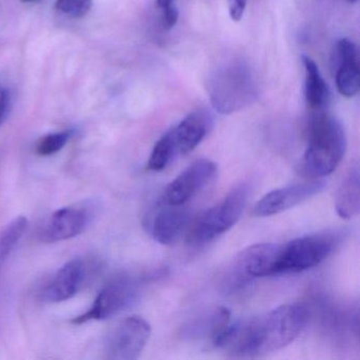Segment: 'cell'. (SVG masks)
<instances>
[{"label":"cell","mask_w":360,"mask_h":360,"mask_svg":"<svg viewBox=\"0 0 360 360\" xmlns=\"http://www.w3.org/2000/svg\"><path fill=\"white\" fill-rule=\"evenodd\" d=\"M309 319V309L303 303L281 305L265 315L229 324L214 345L231 355L271 353L296 340Z\"/></svg>","instance_id":"6da1fadb"},{"label":"cell","mask_w":360,"mask_h":360,"mask_svg":"<svg viewBox=\"0 0 360 360\" xmlns=\"http://www.w3.org/2000/svg\"><path fill=\"white\" fill-rule=\"evenodd\" d=\"M347 136L342 125L332 115L319 113L309 125V145L300 172L307 178H323L332 174L345 157Z\"/></svg>","instance_id":"7a4b0ae2"},{"label":"cell","mask_w":360,"mask_h":360,"mask_svg":"<svg viewBox=\"0 0 360 360\" xmlns=\"http://www.w3.org/2000/svg\"><path fill=\"white\" fill-rule=\"evenodd\" d=\"M212 107L222 115H231L245 108L258 94L254 73L245 63H227L214 71L208 83Z\"/></svg>","instance_id":"3957f363"},{"label":"cell","mask_w":360,"mask_h":360,"mask_svg":"<svg viewBox=\"0 0 360 360\" xmlns=\"http://www.w3.org/2000/svg\"><path fill=\"white\" fill-rule=\"evenodd\" d=\"M280 244H255L241 250L217 276V288L222 294L240 292L256 278L275 276Z\"/></svg>","instance_id":"277c9868"},{"label":"cell","mask_w":360,"mask_h":360,"mask_svg":"<svg viewBox=\"0 0 360 360\" xmlns=\"http://www.w3.org/2000/svg\"><path fill=\"white\" fill-rule=\"evenodd\" d=\"M248 187L239 185L220 203L204 212L191 227L188 243L193 246L205 245L229 231L239 221L248 203Z\"/></svg>","instance_id":"5b68a950"},{"label":"cell","mask_w":360,"mask_h":360,"mask_svg":"<svg viewBox=\"0 0 360 360\" xmlns=\"http://www.w3.org/2000/svg\"><path fill=\"white\" fill-rule=\"evenodd\" d=\"M337 243V236L316 233L280 244L275 275L300 273L317 266L334 252Z\"/></svg>","instance_id":"8992f818"},{"label":"cell","mask_w":360,"mask_h":360,"mask_svg":"<svg viewBox=\"0 0 360 360\" xmlns=\"http://www.w3.org/2000/svg\"><path fill=\"white\" fill-rule=\"evenodd\" d=\"M143 282L140 278L122 275L111 280L103 288L94 304L86 313L71 320L73 324L102 321L129 309L140 298Z\"/></svg>","instance_id":"52a82bcc"},{"label":"cell","mask_w":360,"mask_h":360,"mask_svg":"<svg viewBox=\"0 0 360 360\" xmlns=\"http://www.w3.org/2000/svg\"><path fill=\"white\" fill-rule=\"evenodd\" d=\"M96 201L79 202L56 210L41 231V240L47 243L72 239L83 233L98 214Z\"/></svg>","instance_id":"ba28073f"},{"label":"cell","mask_w":360,"mask_h":360,"mask_svg":"<svg viewBox=\"0 0 360 360\" xmlns=\"http://www.w3.org/2000/svg\"><path fill=\"white\" fill-rule=\"evenodd\" d=\"M150 334V324L144 318H126L107 338L106 357L111 360L136 359L146 347Z\"/></svg>","instance_id":"9c48e42d"},{"label":"cell","mask_w":360,"mask_h":360,"mask_svg":"<svg viewBox=\"0 0 360 360\" xmlns=\"http://www.w3.org/2000/svg\"><path fill=\"white\" fill-rule=\"evenodd\" d=\"M217 170V164L210 160L200 159L193 162L168 185L163 195L164 203L172 206L184 205L212 182Z\"/></svg>","instance_id":"30bf717a"},{"label":"cell","mask_w":360,"mask_h":360,"mask_svg":"<svg viewBox=\"0 0 360 360\" xmlns=\"http://www.w3.org/2000/svg\"><path fill=\"white\" fill-rule=\"evenodd\" d=\"M324 187L326 183L323 181L315 179L309 182L296 183L275 189L257 202L254 206V214L257 217H269L281 214L315 197L323 191Z\"/></svg>","instance_id":"8fae6325"},{"label":"cell","mask_w":360,"mask_h":360,"mask_svg":"<svg viewBox=\"0 0 360 360\" xmlns=\"http://www.w3.org/2000/svg\"><path fill=\"white\" fill-rule=\"evenodd\" d=\"M332 67L339 94L345 98H354L359 91L360 75L357 47L353 41L341 39L335 44Z\"/></svg>","instance_id":"7c38bea8"},{"label":"cell","mask_w":360,"mask_h":360,"mask_svg":"<svg viewBox=\"0 0 360 360\" xmlns=\"http://www.w3.org/2000/svg\"><path fill=\"white\" fill-rule=\"evenodd\" d=\"M165 205L147 218L146 226L158 243L172 245L186 233L191 224V214L182 206Z\"/></svg>","instance_id":"4fadbf2b"},{"label":"cell","mask_w":360,"mask_h":360,"mask_svg":"<svg viewBox=\"0 0 360 360\" xmlns=\"http://www.w3.org/2000/svg\"><path fill=\"white\" fill-rule=\"evenodd\" d=\"M85 276L86 269L83 261L79 259L68 261L60 267L44 288L41 292L44 300L50 303L69 300L79 292Z\"/></svg>","instance_id":"5bb4252c"},{"label":"cell","mask_w":360,"mask_h":360,"mask_svg":"<svg viewBox=\"0 0 360 360\" xmlns=\"http://www.w3.org/2000/svg\"><path fill=\"white\" fill-rule=\"evenodd\" d=\"M214 120L205 109L189 113L174 131V140L178 146L179 153L188 155L204 140L212 130Z\"/></svg>","instance_id":"9a60e30c"},{"label":"cell","mask_w":360,"mask_h":360,"mask_svg":"<svg viewBox=\"0 0 360 360\" xmlns=\"http://www.w3.org/2000/svg\"><path fill=\"white\" fill-rule=\"evenodd\" d=\"M231 321V311L224 307H212L191 319L183 328V336L191 340H210L222 334Z\"/></svg>","instance_id":"2e32d148"},{"label":"cell","mask_w":360,"mask_h":360,"mask_svg":"<svg viewBox=\"0 0 360 360\" xmlns=\"http://www.w3.org/2000/svg\"><path fill=\"white\" fill-rule=\"evenodd\" d=\"M337 214L342 219H352L360 212V172L357 165L349 170L337 189L335 197Z\"/></svg>","instance_id":"e0dca14e"},{"label":"cell","mask_w":360,"mask_h":360,"mask_svg":"<svg viewBox=\"0 0 360 360\" xmlns=\"http://www.w3.org/2000/svg\"><path fill=\"white\" fill-rule=\"evenodd\" d=\"M305 71V98L313 110H322L330 102V90L319 68L309 56H302Z\"/></svg>","instance_id":"ac0fdd59"},{"label":"cell","mask_w":360,"mask_h":360,"mask_svg":"<svg viewBox=\"0 0 360 360\" xmlns=\"http://www.w3.org/2000/svg\"><path fill=\"white\" fill-rule=\"evenodd\" d=\"M178 153V146L174 140V131L170 130L167 134H164L153 147L147 167L151 172H162L174 161V157Z\"/></svg>","instance_id":"d6986e66"},{"label":"cell","mask_w":360,"mask_h":360,"mask_svg":"<svg viewBox=\"0 0 360 360\" xmlns=\"http://www.w3.org/2000/svg\"><path fill=\"white\" fill-rule=\"evenodd\" d=\"M28 219L18 216L0 233V267L7 261L28 229Z\"/></svg>","instance_id":"ffe728a7"},{"label":"cell","mask_w":360,"mask_h":360,"mask_svg":"<svg viewBox=\"0 0 360 360\" xmlns=\"http://www.w3.org/2000/svg\"><path fill=\"white\" fill-rule=\"evenodd\" d=\"M72 136V131L56 132L43 136L37 145V153L41 157L56 155L66 146Z\"/></svg>","instance_id":"44dd1931"},{"label":"cell","mask_w":360,"mask_h":360,"mask_svg":"<svg viewBox=\"0 0 360 360\" xmlns=\"http://www.w3.org/2000/svg\"><path fill=\"white\" fill-rule=\"evenodd\" d=\"M91 0H56V9L71 18L85 16L91 9Z\"/></svg>","instance_id":"7402d4cb"},{"label":"cell","mask_w":360,"mask_h":360,"mask_svg":"<svg viewBox=\"0 0 360 360\" xmlns=\"http://www.w3.org/2000/svg\"><path fill=\"white\" fill-rule=\"evenodd\" d=\"M179 20V11L176 6H170L166 9L162 10V22L166 30H170L176 26Z\"/></svg>","instance_id":"603a6c76"},{"label":"cell","mask_w":360,"mask_h":360,"mask_svg":"<svg viewBox=\"0 0 360 360\" xmlns=\"http://www.w3.org/2000/svg\"><path fill=\"white\" fill-rule=\"evenodd\" d=\"M248 0H233L229 3V15L235 22L241 20L245 11Z\"/></svg>","instance_id":"cb8c5ba5"},{"label":"cell","mask_w":360,"mask_h":360,"mask_svg":"<svg viewBox=\"0 0 360 360\" xmlns=\"http://www.w3.org/2000/svg\"><path fill=\"white\" fill-rule=\"evenodd\" d=\"M8 106V92L5 88L0 86V124L5 117L6 110Z\"/></svg>","instance_id":"d4e9b609"},{"label":"cell","mask_w":360,"mask_h":360,"mask_svg":"<svg viewBox=\"0 0 360 360\" xmlns=\"http://www.w3.org/2000/svg\"><path fill=\"white\" fill-rule=\"evenodd\" d=\"M157 5L161 10L166 9L174 5V0H157Z\"/></svg>","instance_id":"484cf974"},{"label":"cell","mask_w":360,"mask_h":360,"mask_svg":"<svg viewBox=\"0 0 360 360\" xmlns=\"http://www.w3.org/2000/svg\"><path fill=\"white\" fill-rule=\"evenodd\" d=\"M24 3H32V1H35V0H22Z\"/></svg>","instance_id":"4316f807"},{"label":"cell","mask_w":360,"mask_h":360,"mask_svg":"<svg viewBox=\"0 0 360 360\" xmlns=\"http://www.w3.org/2000/svg\"><path fill=\"white\" fill-rule=\"evenodd\" d=\"M349 3H355L357 0H349Z\"/></svg>","instance_id":"83f0119b"}]
</instances>
